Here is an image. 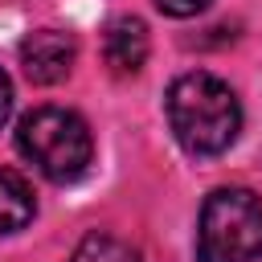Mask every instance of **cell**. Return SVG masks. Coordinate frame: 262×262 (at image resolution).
Wrapping results in <instances>:
<instances>
[{
    "instance_id": "cell-4",
    "label": "cell",
    "mask_w": 262,
    "mask_h": 262,
    "mask_svg": "<svg viewBox=\"0 0 262 262\" xmlns=\"http://www.w3.org/2000/svg\"><path fill=\"white\" fill-rule=\"evenodd\" d=\"M78 57V41L61 29H37L20 41V66L29 74V82L37 86H53L74 70Z\"/></svg>"
},
{
    "instance_id": "cell-8",
    "label": "cell",
    "mask_w": 262,
    "mask_h": 262,
    "mask_svg": "<svg viewBox=\"0 0 262 262\" xmlns=\"http://www.w3.org/2000/svg\"><path fill=\"white\" fill-rule=\"evenodd\" d=\"M156 8L168 12V16H196V12L209 8V0H156Z\"/></svg>"
},
{
    "instance_id": "cell-3",
    "label": "cell",
    "mask_w": 262,
    "mask_h": 262,
    "mask_svg": "<svg viewBox=\"0 0 262 262\" xmlns=\"http://www.w3.org/2000/svg\"><path fill=\"white\" fill-rule=\"evenodd\" d=\"M262 258V201L246 188H217L201 205L196 262H258Z\"/></svg>"
},
{
    "instance_id": "cell-2",
    "label": "cell",
    "mask_w": 262,
    "mask_h": 262,
    "mask_svg": "<svg viewBox=\"0 0 262 262\" xmlns=\"http://www.w3.org/2000/svg\"><path fill=\"white\" fill-rule=\"evenodd\" d=\"M16 147L20 156L49 180L70 184L78 180L94 160V139L82 115L66 106H37L16 123Z\"/></svg>"
},
{
    "instance_id": "cell-5",
    "label": "cell",
    "mask_w": 262,
    "mask_h": 262,
    "mask_svg": "<svg viewBox=\"0 0 262 262\" xmlns=\"http://www.w3.org/2000/svg\"><path fill=\"white\" fill-rule=\"evenodd\" d=\"M147 49H151L147 45V25L139 16H115L102 33V57L119 78L139 74L143 61H147Z\"/></svg>"
},
{
    "instance_id": "cell-1",
    "label": "cell",
    "mask_w": 262,
    "mask_h": 262,
    "mask_svg": "<svg viewBox=\"0 0 262 262\" xmlns=\"http://www.w3.org/2000/svg\"><path fill=\"white\" fill-rule=\"evenodd\" d=\"M168 123L184 151L221 156L242 131V102L217 74H180L168 86Z\"/></svg>"
},
{
    "instance_id": "cell-7",
    "label": "cell",
    "mask_w": 262,
    "mask_h": 262,
    "mask_svg": "<svg viewBox=\"0 0 262 262\" xmlns=\"http://www.w3.org/2000/svg\"><path fill=\"white\" fill-rule=\"evenodd\" d=\"M70 262H139V250L115 233H86Z\"/></svg>"
},
{
    "instance_id": "cell-9",
    "label": "cell",
    "mask_w": 262,
    "mask_h": 262,
    "mask_svg": "<svg viewBox=\"0 0 262 262\" xmlns=\"http://www.w3.org/2000/svg\"><path fill=\"white\" fill-rule=\"evenodd\" d=\"M8 111H12V82H8V74L0 70V123L8 119Z\"/></svg>"
},
{
    "instance_id": "cell-6",
    "label": "cell",
    "mask_w": 262,
    "mask_h": 262,
    "mask_svg": "<svg viewBox=\"0 0 262 262\" xmlns=\"http://www.w3.org/2000/svg\"><path fill=\"white\" fill-rule=\"evenodd\" d=\"M37 213V201H33V188L20 172L12 168H0V233H16L33 221Z\"/></svg>"
}]
</instances>
